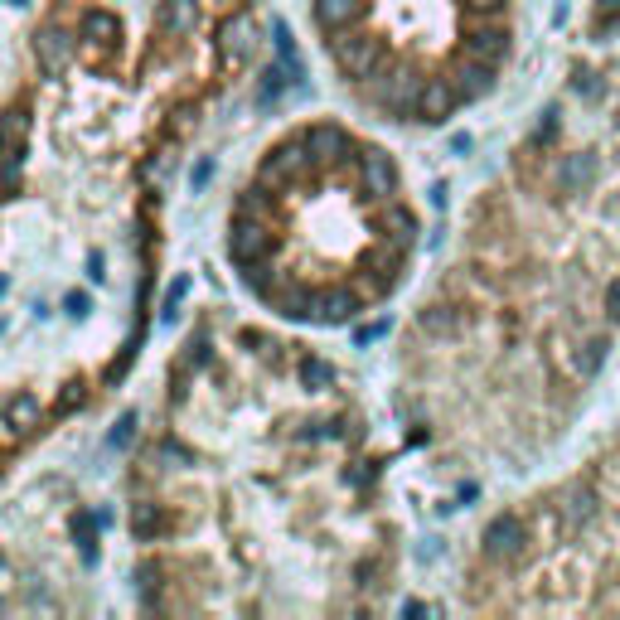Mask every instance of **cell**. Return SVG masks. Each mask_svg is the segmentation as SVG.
Listing matches in <instances>:
<instances>
[{
  "label": "cell",
  "instance_id": "obj_1",
  "mask_svg": "<svg viewBox=\"0 0 620 620\" xmlns=\"http://www.w3.org/2000/svg\"><path fill=\"white\" fill-rule=\"evenodd\" d=\"M620 344V39L557 92L456 223L398 334V417L460 475L538 470Z\"/></svg>",
  "mask_w": 620,
  "mask_h": 620
},
{
  "label": "cell",
  "instance_id": "obj_5",
  "mask_svg": "<svg viewBox=\"0 0 620 620\" xmlns=\"http://www.w3.org/2000/svg\"><path fill=\"white\" fill-rule=\"evenodd\" d=\"M475 611H620V412L572 470L480 533Z\"/></svg>",
  "mask_w": 620,
  "mask_h": 620
},
{
  "label": "cell",
  "instance_id": "obj_2",
  "mask_svg": "<svg viewBox=\"0 0 620 620\" xmlns=\"http://www.w3.org/2000/svg\"><path fill=\"white\" fill-rule=\"evenodd\" d=\"M136 567L160 611H363L388 567L373 436L315 344L204 325L131 470Z\"/></svg>",
  "mask_w": 620,
  "mask_h": 620
},
{
  "label": "cell",
  "instance_id": "obj_4",
  "mask_svg": "<svg viewBox=\"0 0 620 620\" xmlns=\"http://www.w3.org/2000/svg\"><path fill=\"white\" fill-rule=\"evenodd\" d=\"M344 107L383 131H441L504 82L518 0H305Z\"/></svg>",
  "mask_w": 620,
  "mask_h": 620
},
{
  "label": "cell",
  "instance_id": "obj_3",
  "mask_svg": "<svg viewBox=\"0 0 620 620\" xmlns=\"http://www.w3.org/2000/svg\"><path fill=\"white\" fill-rule=\"evenodd\" d=\"M417 243L421 214L402 160L349 117L276 131L223 218L233 281L295 330H344L398 301Z\"/></svg>",
  "mask_w": 620,
  "mask_h": 620
}]
</instances>
